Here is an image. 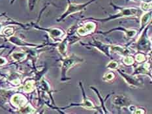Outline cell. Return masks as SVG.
<instances>
[{
    "mask_svg": "<svg viewBox=\"0 0 152 114\" xmlns=\"http://www.w3.org/2000/svg\"><path fill=\"white\" fill-rule=\"evenodd\" d=\"M151 12H149V13H145V14L142 16V19H141L142 28L144 27L147 23V22H148V21H149V20L151 18Z\"/></svg>",
    "mask_w": 152,
    "mask_h": 114,
    "instance_id": "obj_7",
    "label": "cell"
},
{
    "mask_svg": "<svg viewBox=\"0 0 152 114\" xmlns=\"http://www.w3.org/2000/svg\"><path fill=\"white\" fill-rule=\"evenodd\" d=\"M12 83L14 85H19L20 83V81L18 80V79H16V80H14L12 81Z\"/></svg>",
    "mask_w": 152,
    "mask_h": 114,
    "instance_id": "obj_21",
    "label": "cell"
},
{
    "mask_svg": "<svg viewBox=\"0 0 152 114\" xmlns=\"http://www.w3.org/2000/svg\"><path fill=\"white\" fill-rule=\"evenodd\" d=\"M85 5H77V4H71L69 6L67 10V12L65 13V14H63L61 18L65 17L66 16L68 15L69 14H71V13H75V12H78L80 10H81L82 8L84 7Z\"/></svg>",
    "mask_w": 152,
    "mask_h": 114,
    "instance_id": "obj_5",
    "label": "cell"
},
{
    "mask_svg": "<svg viewBox=\"0 0 152 114\" xmlns=\"http://www.w3.org/2000/svg\"><path fill=\"white\" fill-rule=\"evenodd\" d=\"M141 7H142V9L143 10V11H147L148 9H149V8L151 7L150 5H149L148 4V3H146V2H144V3H143L141 5Z\"/></svg>",
    "mask_w": 152,
    "mask_h": 114,
    "instance_id": "obj_17",
    "label": "cell"
},
{
    "mask_svg": "<svg viewBox=\"0 0 152 114\" xmlns=\"http://www.w3.org/2000/svg\"><path fill=\"white\" fill-rule=\"evenodd\" d=\"M65 42H63V43H61L60 46H59V50L60 51L61 54L65 53L66 49V43H65Z\"/></svg>",
    "mask_w": 152,
    "mask_h": 114,
    "instance_id": "obj_15",
    "label": "cell"
},
{
    "mask_svg": "<svg viewBox=\"0 0 152 114\" xmlns=\"http://www.w3.org/2000/svg\"><path fill=\"white\" fill-rule=\"evenodd\" d=\"M121 76L125 78V80L128 82V83L129 85H132V86H138L140 84H141V83H140V81H138L136 78H134V77L132 76H129L127 75H125L123 73H121Z\"/></svg>",
    "mask_w": 152,
    "mask_h": 114,
    "instance_id": "obj_6",
    "label": "cell"
},
{
    "mask_svg": "<svg viewBox=\"0 0 152 114\" xmlns=\"http://www.w3.org/2000/svg\"><path fill=\"white\" fill-rule=\"evenodd\" d=\"M136 61H138V62H142V61H143L144 60H145V59H144V55H143L142 54H140V53L136 55Z\"/></svg>",
    "mask_w": 152,
    "mask_h": 114,
    "instance_id": "obj_19",
    "label": "cell"
},
{
    "mask_svg": "<svg viewBox=\"0 0 152 114\" xmlns=\"http://www.w3.org/2000/svg\"><path fill=\"white\" fill-rule=\"evenodd\" d=\"M114 78V74L112 73V72H110V73L105 74V76L103 77L104 79H105V80H112Z\"/></svg>",
    "mask_w": 152,
    "mask_h": 114,
    "instance_id": "obj_16",
    "label": "cell"
},
{
    "mask_svg": "<svg viewBox=\"0 0 152 114\" xmlns=\"http://www.w3.org/2000/svg\"><path fill=\"white\" fill-rule=\"evenodd\" d=\"M2 24H1V23H0V30H1V29H2Z\"/></svg>",
    "mask_w": 152,
    "mask_h": 114,
    "instance_id": "obj_23",
    "label": "cell"
},
{
    "mask_svg": "<svg viewBox=\"0 0 152 114\" xmlns=\"http://www.w3.org/2000/svg\"><path fill=\"white\" fill-rule=\"evenodd\" d=\"M107 68L109 69H116L118 67V63L116 61H110L108 65H107Z\"/></svg>",
    "mask_w": 152,
    "mask_h": 114,
    "instance_id": "obj_13",
    "label": "cell"
},
{
    "mask_svg": "<svg viewBox=\"0 0 152 114\" xmlns=\"http://www.w3.org/2000/svg\"><path fill=\"white\" fill-rule=\"evenodd\" d=\"M111 49L112 50V51L118 53H123V54H127L128 53V50H127L126 49L121 48L119 46H111Z\"/></svg>",
    "mask_w": 152,
    "mask_h": 114,
    "instance_id": "obj_10",
    "label": "cell"
},
{
    "mask_svg": "<svg viewBox=\"0 0 152 114\" xmlns=\"http://www.w3.org/2000/svg\"><path fill=\"white\" fill-rule=\"evenodd\" d=\"M26 53H22V52H14L11 55L12 58L14 60H16V61L23 60L24 58H26Z\"/></svg>",
    "mask_w": 152,
    "mask_h": 114,
    "instance_id": "obj_8",
    "label": "cell"
},
{
    "mask_svg": "<svg viewBox=\"0 0 152 114\" xmlns=\"http://www.w3.org/2000/svg\"><path fill=\"white\" fill-rule=\"evenodd\" d=\"M33 89V81H29L26 83L25 86L24 88V91L27 93H30Z\"/></svg>",
    "mask_w": 152,
    "mask_h": 114,
    "instance_id": "obj_11",
    "label": "cell"
},
{
    "mask_svg": "<svg viewBox=\"0 0 152 114\" xmlns=\"http://www.w3.org/2000/svg\"><path fill=\"white\" fill-rule=\"evenodd\" d=\"M95 27V24L93 22H88L84 27H80L78 30V33L81 35H85L86 34L94 31Z\"/></svg>",
    "mask_w": 152,
    "mask_h": 114,
    "instance_id": "obj_4",
    "label": "cell"
},
{
    "mask_svg": "<svg viewBox=\"0 0 152 114\" xmlns=\"http://www.w3.org/2000/svg\"><path fill=\"white\" fill-rule=\"evenodd\" d=\"M26 99L24 96L20 95H15L11 99V102L14 106H23L26 103Z\"/></svg>",
    "mask_w": 152,
    "mask_h": 114,
    "instance_id": "obj_3",
    "label": "cell"
},
{
    "mask_svg": "<svg viewBox=\"0 0 152 114\" xmlns=\"http://www.w3.org/2000/svg\"><path fill=\"white\" fill-rule=\"evenodd\" d=\"M7 63L6 60H5L4 58H0V65H3Z\"/></svg>",
    "mask_w": 152,
    "mask_h": 114,
    "instance_id": "obj_20",
    "label": "cell"
},
{
    "mask_svg": "<svg viewBox=\"0 0 152 114\" xmlns=\"http://www.w3.org/2000/svg\"><path fill=\"white\" fill-rule=\"evenodd\" d=\"M13 33H14V30H13V27H6L5 30H3V34L6 36H10L11 35H13Z\"/></svg>",
    "mask_w": 152,
    "mask_h": 114,
    "instance_id": "obj_12",
    "label": "cell"
},
{
    "mask_svg": "<svg viewBox=\"0 0 152 114\" xmlns=\"http://www.w3.org/2000/svg\"><path fill=\"white\" fill-rule=\"evenodd\" d=\"M49 33H50V36L52 37L56 38L58 37L61 36L62 34V31L61 30H58V29H52V30H49Z\"/></svg>",
    "mask_w": 152,
    "mask_h": 114,
    "instance_id": "obj_9",
    "label": "cell"
},
{
    "mask_svg": "<svg viewBox=\"0 0 152 114\" xmlns=\"http://www.w3.org/2000/svg\"><path fill=\"white\" fill-rule=\"evenodd\" d=\"M24 110V111H23L24 113H33L35 111V109L30 106H28Z\"/></svg>",
    "mask_w": 152,
    "mask_h": 114,
    "instance_id": "obj_18",
    "label": "cell"
},
{
    "mask_svg": "<svg viewBox=\"0 0 152 114\" xmlns=\"http://www.w3.org/2000/svg\"><path fill=\"white\" fill-rule=\"evenodd\" d=\"M82 61H83V60H82L81 58H77L74 54H72L69 58H66L63 63V66H62V75L65 76V73L68 70V69L72 67V66H74L77 63H81Z\"/></svg>",
    "mask_w": 152,
    "mask_h": 114,
    "instance_id": "obj_1",
    "label": "cell"
},
{
    "mask_svg": "<svg viewBox=\"0 0 152 114\" xmlns=\"http://www.w3.org/2000/svg\"><path fill=\"white\" fill-rule=\"evenodd\" d=\"M138 12V10L135 8H128V9H124L120 13L116 14L114 17H112V18H119L121 16H135L136 15Z\"/></svg>",
    "mask_w": 152,
    "mask_h": 114,
    "instance_id": "obj_2",
    "label": "cell"
},
{
    "mask_svg": "<svg viewBox=\"0 0 152 114\" xmlns=\"http://www.w3.org/2000/svg\"><path fill=\"white\" fill-rule=\"evenodd\" d=\"M133 59L131 57H126V58H125L123 59L124 63H125L126 65H131L132 63H133Z\"/></svg>",
    "mask_w": 152,
    "mask_h": 114,
    "instance_id": "obj_14",
    "label": "cell"
},
{
    "mask_svg": "<svg viewBox=\"0 0 152 114\" xmlns=\"http://www.w3.org/2000/svg\"><path fill=\"white\" fill-rule=\"evenodd\" d=\"M144 2H146V3H148V2H151V0H142Z\"/></svg>",
    "mask_w": 152,
    "mask_h": 114,
    "instance_id": "obj_22",
    "label": "cell"
}]
</instances>
